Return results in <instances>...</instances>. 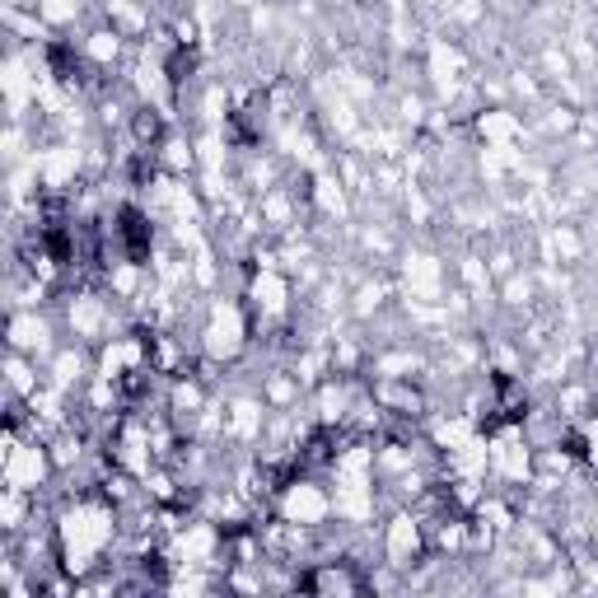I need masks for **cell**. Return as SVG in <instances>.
Segmentation results:
<instances>
[{
  "mask_svg": "<svg viewBox=\"0 0 598 598\" xmlns=\"http://www.w3.org/2000/svg\"><path fill=\"white\" fill-rule=\"evenodd\" d=\"M0 477L15 491H29V496H47V486L57 482L61 472L52 463V449H47L43 435H24V430H5V458H0Z\"/></svg>",
  "mask_w": 598,
  "mask_h": 598,
  "instance_id": "6da1fadb",
  "label": "cell"
},
{
  "mask_svg": "<svg viewBox=\"0 0 598 598\" xmlns=\"http://www.w3.org/2000/svg\"><path fill=\"white\" fill-rule=\"evenodd\" d=\"M379 542H384V561L398 566L402 575H412L416 566H426V556H430L426 524L416 519L412 505H393V510H388V519L379 524Z\"/></svg>",
  "mask_w": 598,
  "mask_h": 598,
  "instance_id": "7a4b0ae2",
  "label": "cell"
},
{
  "mask_svg": "<svg viewBox=\"0 0 598 598\" xmlns=\"http://www.w3.org/2000/svg\"><path fill=\"white\" fill-rule=\"evenodd\" d=\"M5 346L10 351H24V356L33 360H52L57 356V323H52V314H43V309H10V318H5Z\"/></svg>",
  "mask_w": 598,
  "mask_h": 598,
  "instance_id": "3957f363",
  "label": "cell"
},
{
  "mask_svg": "<svg viewBox=\"0 0 598 598\" xmlns=\"http://www.w3.org/2000/svg\"><path fill=\"white\" fill-rule=\"evenodd\" d=\"M388 299H398V281H388V276H365V281L351 285L346 314L356 318V323H379V318L388 314Z\"/></svg>",
  "mask_w": 598,
  "mask_h": 598,
  "instance_id": "277c9868",
  "label": "cell"
},
{
  "mask_svg": "<svg viewBox=\"0 0 598 598\" xmlns=\"http://www.w3.org/2000/svg\"><path fill=\"white\" fill-rule=\"evenodd\" d=\"M155 159H159V169L169 173V178H192V173H197V164H201L197 136H187V131H169V136L159 141Z\"/></svg>",
  "mask_w": 598,
  "mask_h": 598,
  "instance_id": "5b68a950",
  "label": "cell"
},
{
  "mask_svg": "<svg viewBox=\"0 0 598 598\" xmlns=\"http://www.w3.org/2000/svg\"><path fill=\"white\" fill-rule=\"evenodd\" d=\"M257 393H262V402H267L271 412H295L299 398H304L309 388L299 384V374L290 370V365H276V370L262 374V384H257Z\"/></svg>",
  "mask_w": 598,
  "mask_h": 598,
  "instance_id": "8992f818",
  "label": "cell"
},
{
  "mask_svg": "<svg viewBox=\"0 0 598 598\" xmlns=\"http://www.w3.org/2000/svg\"><path fill=\"white\" fill-rule=\"evenodd\" d=\"M496 299L505 309H514V314H528L533 299H538V281H533L528 271H514V276H505V281L496 285Z\"/></svg>",
  "mask_w": 598,
  "mask_h": 598,
  "instance_id": "52a82bcc",
  "label": "cell"
},
{
  "mask_svg": "<svg viewBox=\"0 0 598 598\" xmlns=\"http://www.w3.org/2000/svg\"><path fill=\"white\" fill-rule=\"evenodd\" d=\"M38 15L52 33H66L75 29V19L85 15V0H38Z\"/></svg>",
  "mask_w": 598,
  "mask_h": 598,
  "instance_id": "ba28073f",
  "label": "cell"
},
{
  "mask_svg": "<svg viewBox=\"0 0 598 598\" xmlns=\"http://www.w3.org/2000/svg\"><path fill=\"white\" fill-rule=\"evenodd\" d=\"M538 61H542V71H547V80H552V85H561V80H575V57H570L561 43H542Z\"/></svg>",
  "mask_w": 598,
  "mask_h": 598,
  "instance_id": "9c48e42d",
  "label": "cell"
},
{
  "mask_svg": "<svg viewBox=\"0 0 598 598\" xmlns=\"http://www.w3.org/2000/svg\"><path fill=\"white\" fill-rule=\"evenodd\" d=\"M505 85H510V94H519V99H528V103L542 99V85L528 71H510V80H505Z\"/></svg>",
  "mask_w": 598,
  "mask_h": 598,
  "instance_id": "30bf717a",
  "label": "cell"
},
{
  "mask_svg": "<svg viewBox=\"0 0 598 598\" xmlns=\"http://www.w3.org/2000/svg\"><path fill=\"white\" fill-rule=\"evenodd\" d=\"M589 253H594V257H598V243H589ZM594 267H598V262H594Z\"/></svg>",
  "mask_w": 598,
  "mask_h": 598,
  "instance_id": "8fae6325",
  "label": "cell"
},
{
  "mask_svg": "<svg viewBox=\"0 0 598 598\" xmlns=\"http://www.w3.org/2000/svg\"><path fill=\"white\" fill-rule=\"evenodd\" d=\"M594 370H598V356H594Z\"/></svg>",
  "mask_w": 598,
  "mask_h": 598,
  "instance_id": "7c38bea8",
  "label": "cell"
}]
</instances>
